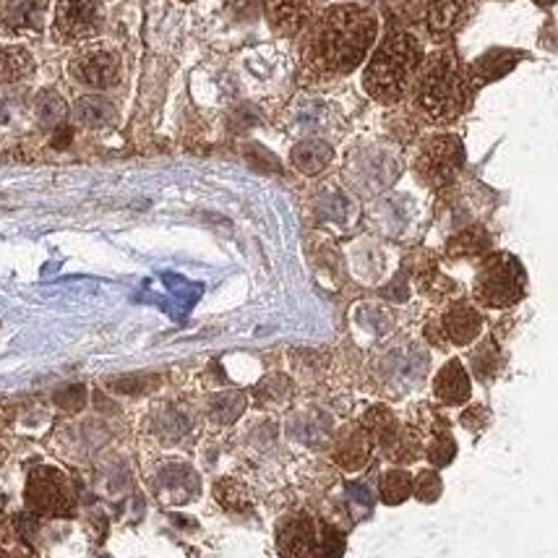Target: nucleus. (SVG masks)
Returning a JSON list of instances; mask_svg holds the SVG:
<instances>
[{
  "mask_svg": "<svg viewBox=\"0 0 558 558\" xmlns=\"http://www.w3.org/2000/svg\"><path fill=\"white\" fill-rule=\"evenodd\" d=\"M378 22L363 5H331L316 19L305 43V61L324 73L355 71L374 48Z\"/></svg>",
  "mask_w": 558,
  "mask_h": 558,
  "instance_id": "obj_1",
  "label": "nucleus"
},
{
  "mask_svg": "<svg viewBox=\"0 0 558 558\" xmlns=\"http://www.w3.org/2000/svg\"><path fill=\"white\" fill-rule=\"evenodd\" d=\"M423 65V45L404 29L389 32L374 50L363 73V86L376 102L395 105L413 92Z\"/></svg>",
  "mask_w": 558,
  "mask_h": 558,
  "instance_id": "obj_2",
  "label": "nucleus"
},
{
  "mask_svg": "<svg viewBox=\"0 0 558 558\" xmlns=\"http://www.w3.org/2000/svg\"><path fill=\"white\" fill-rule=\"evenodd\" d=\"M413 92L417 110L436 123L454 121L470 102V82L457 69L449 50H438L428 61H423Z\"/></svg>",
  "mask_w": 558,
  "mask_h": 558,
  "instance_id": "obj_3",
  "label": "nucleus"
},
{
  "mask_svg": "<svg viewBox=\"0 0 558 558\" xmlns=\"http://www.w3.org/2000/svg\"><path fill=\"white\" fill-rule=\"evenodd\" d=\"M277 550L282 558H342L344 535L311 511H292L277 524Z\"/></svg>",
  "mask_w": 558,
  "mask_h": 558,
  "instance_id": "obj_4",
  "label": "nucleus"
},
{
  "mask_svg": "<svg viewBox=\"0 0 558 558\" xmlns=\"http://www.w3.org/2000/svg\"><path fill=\"white\" fill-rule=\"evenodd\" d=\"M527 292V275L520 258L511 254H488L473 282V298L486 308H511Z\"/></svg>",
  "mask_w": 558,
  "mask_h": 558,
  "instance_id": "obj_5",
  "label": "nucleus"
},
{
  "mask_svg": "<svg viewBox=\"0 0 558 558\" xmlns=\"http://www.w3.org/2000/svg\"><path fill=\"white\" fill-rule=\"evenodd\" d=\"M24 498L29 511L39 517H69L76 507L71 481L56 468H35L26 477Z\"/></svg>",
  "mask_w": 558,
  "mask_h": 558,
  "instance_id": "obj_6",
  "label": "nucleus"
},
{
  "mask_svg": "<svg viewBox=\"0 0 558 558\" xmlns=\"http://www.w3.org/2000/svg\"><path fill=\"white\" fill-rule=\"evenodd\" d=\"M464 162L462 142L457 136H434L423 144L421 155L415 159L417 178L430 189H444L457 175Z\"/></svg>",
  "mask_w": 558,
  "mask_h": 558,
  "instance_id": "obj_7",
  "label": "nucleus"
},
{
  "mask_svg": "<svg viewBox=\"0 0 558 558\" xmlns=\"http://www.w3.org/2000/svg\"><path fill=\"white\" fill-rule=\"evenodd\" d=\"M102 22L105 13L99 0H61L56 9L52 32H56V39L73 45L99 35Z\"/></svg>",
  "mask_w": 558,
  "mask_h": 558,
  "instance_id": "obj_8",
  "label": "nucleus"
},
{
  "mask_svg": "<svg viewBox=\"0 0 558 558\" xmlns=\"http://www.w3.org/2000/svg\"><path fill=\"white\" fill-rule=\"evenodd\" d=\"M71 76L89 89H110L121 78V61L112 50L89 48L78 52L69 65Z\"/></svg>",
  "mask_w": 558,
  "mask_h": 558,
  "instance_id": "obj_9",
  "label": "nucleus"
},
{
  "mask_svg": "<svg viewBox=\"0 0 558 558\" xmlns=\"http://www.w3.org/2000/svg\"><path fill=\"white\" fill-rule=\"evenodd\" d=\"M438 329L447 344L454 348H468L483 331V316L470 301H454L438 318Z\"/></svg>",
  "mask_w": 558,
  "mask_h": 558,
  "instance_id": "obj_10",
  "label": "nucleus"
},
{
  "mask_svg": "<svg viewBox=\"0 0 558 558\" xmlns=\"http://www.w3.org/2000/svg\"><path fill=\"white\" fill-rule=\"evenodd\" d=\"M376 441L368 436V430L363 425H350L342 428L340 436L335 438V447H331V462L344 473H361L365 464L371 462Z\"/></svg>",
  "mask_w": 558,
  "mask_h": 558,
  "instance_id": "obj_11",
  "label": "nucleus"
},
{
  "mask_svg": "<svg viewBox=\"0 0 558 558\" xmlns=\"http://www.w3.org/2000/svg\"><path fill=\"white\" fill-rule=\"evenodd\" d=\"M434 397L444 408H460L473 397V381L460 357H451L434 378Z\"/></svg>",
  "mask_w": 558,
  "mask_h": 558,
  "instance_id": "obj_12",
  "label": "nucleus"
},
{
  "mask_svg": "<svg viewBox=\"0 0 558 558\" xmlns=\"http://www.w3.org/2000/svg\"><path fill=\"white\" fill-rule=\"evenodd\" d=\"M48 0H0V26L13 35L43 32Z\"/></svg>",
  "mask_w": 558,
  "mask_h": 558,
  "instance_id": "obj_13",
  "label": "nucleus"
},
{
  "mask_svg": "<svg viewBox=\"0 0 558 558\" xmlns=\"http://www.w3.org/2000/svg\"><path fill=\"white\" fill-rule=\"evenodd\" d=\"M522 52L517 50H507V48H494L488 52H483L477 61L470 65L468 71V82L470 86H483L496 82V78H504L509 71L517 69L520 63Z\"/></svg>",
  "mask_w": 558,
  "mask_h": 558,
  "instance_id": "obj_14",
  "label": "nucleus"
},
{
  "mask_svg": "<svg viewBox=\"0 0 558 558\" xmlns=\"http://www.w3.org/2000/svg\"><path fill=\"white\" fill-rule=\"evenodd\" d=\"M311 0H267L269 24L279 35H298L308 22Z\"/></svg>",
  "mask_w": 558,
  "mask_h": 558,
  "instance_id": "obj_15",
  "label": "nucleus"
},
{
  "mask_svg": "<svg viewBox=\"0 0 558 558\" xmlns=\"http://www.w3.org/2000/svg\"><path fill=\"white\" fill-rule=\"evenodd\" d=\"M378 449H381L384 457H387L389 462H395L397 468L413 464L423 457L421 434H417L415 428H404V425H400L389 438H384V441L378 444Z\"/></svg>",
  "mask_w": 558,
  "mask_h": 558,
  "instance_id": "obj_16",
  "label": "nucleus"
},
{
  "mask_svg": "<svg viewBox=\"0 0 558 558\" xmlns=\"http://www.w3.org/2000/svg\"><path fill=\"white\" fill-rule=\"evenodd\" d=\"M331 157H335V151L322 138H308V142L292 146L290 155L292 168L303 172V175H318V172H324L331 165Z\"/></svg>",
  "mask_w": 558,
  "mask_h": 558,
  "instance_id": "obj_17",
  "label": "nucleus"
},
{
  "mask_svg": "<svg viewBox=\"0 0 558 558\" xmlns=\"http://www.w3.org/2000/svg\"><path fill=\"white\" fill-rule=\"evenodd\" d=\"M464 3H468V0H430L428 11H425V19H423L428 35L447 37L457 26V22L462 19Z\"/></svg>",
  "mask_w": 558,
  "mask_h": 558,
  "instance_id": "obj_18",
  "label": "nucleus"
},
{
  "mask_svg": "<svg viewBox=\"0 0 558 558\" xmlns=\"http://www.w3.org/2000/svg\"><path fill=\"white\" fill-rule=\"evenodd\" d=\"M35 73V58L22 45H0V84H19Z\"/></svg>",
  "mask_w": 558,
  "mask_h": 558,
  "instance_id": "obj_19",
  "label": "nucleus"
},
{
  "mask_svg": "<svg viewBox=\"0 0 558 558\" xmlns=\"http://www.w3.org/2000/svg\"><path fill=\"white\" fill-rule=\"evenodd\" d=\"M116 108H112L110 99L99 95H86L73 105V121L86 125V129H105V125L116 123Z\"/></svg>",
  "mask_w": 558,
  "mask_h": 558,
  "instance_id": "obj_20",
  "label": "nucleus"
},
{
  "mask_svg": "<svg viewBox=\"0 0 558 558\" xmlns=\"http://www.w3.org/2000/svg\"><path fill=\"white\" fill-rule=\"evenodd\" d=\"M410 496H413V475L404 468L384 470L381 481H378V498L387 507H400Z\"/></svg>",
  "mask_w": 558,
  "mask_h": 558,
  "instance_id": "obj_21",
  "label": "nucleus"
},
{
  "mask_svg": "<svg viewBox=\"0 0 558 558\" xmlns=\"http://www.w3.org/2000/svg\"><path fill=\"white\" fill-rule=\"evenodd\" d=\"M488 248H490V235L481 228V225H475V228H464L451 238L447 245V254L451 258H473V256L477 258V256H488Z\"/></svg>",
  "mask_w": 558,
  "mask_h": 558,
  "instance_id": "obj_22",
  "label": "nucleus"
},
{
  "mask_svg": "<svg viewBox=\"0 0 558 558\" xmlns=\"http://www.w3.org/2000/svg\"><path fill=\"white\" fill-rule=\"evenodd\" d=\"M245 404H248V400H245L243 391H222V395H215L207 404V415L211 423L217 425H230L235 423L238 417L243 415Z\"/></svg>",
  "mask_w": 558,
  "mask_h": 558,
  "instance_id": "obj_23",
  "label": "nucleus"
},
{
  "mask_svg": "<svg viewBox=\"0 0 558 558\" xmlns=\"http://www.w3.org/2000/svg\"><path fill=\"white\" fill-rule=\"evenodd\" d=\"M470 365H473V374L481 378V381H490L496 378L498 368H501V355H498V348L494 340L481 342L470 355Z\"/></svg>",
  "mask_w": 558,
  "mask_h": 558,
  "instance_id": "obj_24",
  "label": "nucleus"
},
{
  "mask_svg": "<svg viewBox=\"0 0 558 558\" xmlns=\"http://www.w3.org/2000/svg\"><path fill=\"white\" fill-rule=\"evenodd\" d=\"M361 425L365 430H368V436L374 438L376 447H378L384 438H389L397 428H400V421H397V415L391 413L389 408H371L368 413L363 415Z\"/></svg>",
  "mask_w": 558,
  "mask_h": 558,
  "instance_id": "obj_25",
  "label": "nucleus"
},
{
  "mask_svg": "<svg viewBox=\"0 0 558 558\" xmlns=\"http://www.w3.org/2000/svg\"><path fill=\"white\" fill-rule=\"evenodd\" d=\"M430 0H384V11L395 24H417L425 19Z\"/></svg>",
  "mask_w": 558,
  "mask_h": 558,
  "instance_id": "obj_26",
  "label": "nucleus"
},
{
  "mask_svg": "<svg viewBox=\"0 0 558 558\" xmlns=\"http://www.w3.org/2000/svg\"><path fill=\"white\" fill-rule=\"evenodd\" d=\"M423 454L428 457V462L434 468H447V464L454 462L457 457V441L451 436V430H444V434H436L428 438V444L423 447Z\"/></svg>",
  "mask_w": 558,
  "mask_h": 558,
  "instance_id": "obj_27",
  "label": "nucleus"
},
{
  "mask_svg": "<svg viewBox=\"0 0 558 558\" xmlns=\"http://www.w3.org/2000/svg\"><path fill=\"white\" fill-rule=\"evenodd\" d=\"M215 498L230 511H248L251 509L248 490H245L238 481H230V477H225V481L217 483Z\"/></svg>",
  "mask_w": 558,
  "mask_h": 558,
  "instance_id": "obj_28",
  "label": "nucleus"
},
{
  "mask_svg": "<svg viewBox=\"0 0 558 558\" xmlns=\"http://www.w3.org/2000/svg\"><path fill=\"white\" fill-rule=\"evenodd\" d=\"M35 110H37L39 123H45V125H61L63 118H65L63 97L58 95V92H52V89L43 92V95L37 97Z\"/></svg>",
  "mask_w": 558,
  "mask_h": 558,
  "instance_id": "obj_29",
  "label": "nucleus"
},
{
  "mask_svg": "<svg viewBox=\"0 0 558 558\" xmlns=\"http://www.w3.org/2000/svg\"><path fill=\"white\" fill-rule=\"evenodd\" d=\"M256 400L264 404V408H271V404L288 402L290 400V381L284 376H269L267 381L258 384Z\"/></svg>",
  "mask_w": 558,
  "mask_h": 558,
  "instance_id": "obj_30",
  "label": "nucleus"
},
{
  "mask_svg": "<svg viewBox=\"0 0 558 558\" xmlns=\"http://www.w3.org/2000/svg\"><path fill=\"white\" fill-rule=\"evenodd\" d=\"M441 477H438L436 470H421V473L413 477V496L423 504L436 501V498L441 496Z\"/></svg>",
  "mask_w": 558,
  "mask_h": 558,
  "instance_id": "obj_31",
  "label": "nucleus"
},
{
  "mask_svg": "<svg viewBox=\"0 0 558 558\" xmlns=\"http://www.w3.org/2000/svg\"><path fill=\"white\" fill-rule=\"evenodd\" d=\"M159 384L157 376H146V374H136V376H123L110 381V389L118 391V395H144V391H151Z\"/></svg>",
  "mask_w": 558,
  "mask_h": 558,
  "instance_id": "obj_32",
  "label": "nucleus"
},
{
  "mask_svg": "<svg viewBox=\"0 0 558 558\" xmlns=\"http://www.w3.org/2000/svg\"><path fill=\"white\" fill-rule=\"evenodd\" d=\"M56 402H58V408L69 410V413H78V410H82L86 404V389L84 387H69V389L58 391Z\"/></svg>",
  "mask_w": 558,
  "mask_h": 558,
  "instance_id": "obj_33",
  "label": "nucleus"
},
{
  "mask_svg": "<svg viewBox=\"0 0 558 558\" xmlns=\"http://www.w3.org/2000/svg\"><path fill=\"white\" fill-rule=\"evenodd\" d=\"M481 415H488L486 408H468V410H464V415H462V425H464V428H470V430L483 428V425H486L488 421H481Z\"/></svg>",
  "mask_w": 558,
  "mask_h": 558,
  "instance_id": "obj_34",
  "label": "nucleus"
},
{
  "mask_svg": "<svg viewBox=\"0 0 558 558\" xmlns=\"http://www.w3.org/2000/svg\"><path fill=\"white\" fill-rule=\"evenodd\" d=\"M0 558H29L24 550L19 548H9V546H0Z\"/></svg>",
  "mask_w": 558,
  "mask_h": 558,
  "instance_id": "obj_35",
  "label": "nucleus"
},
{
  "mask_svg": "<svg viewBox=\"0 0 558 558\" xmlns=\"http://www.w3.org/2000/svg\"><path fill=\"white\" fill-rule=\"evenodd\" d=\"M535 5H541V9H550V5H556L558 0H533Z\"/></svg>",
  "mask_w": 558,
  "mask_h": 558,
  "instance_id": "obj_36",
  "label": "nucleus"
},
{
  "mask_svg": "<svg viewBox=\"0 0 558 558\" xmlns=\"http://www.w3.org/2000/svg\"><path fill=\"white\" fill-rule=\"evenodd\" d=\"M185 3H191V0H185Z\"/></svg>",
  "mask_w": 558,
  "mask_h": 558,
  "instance_id": "obj_37",
  "label": "nucleus"
}]
</instances>
